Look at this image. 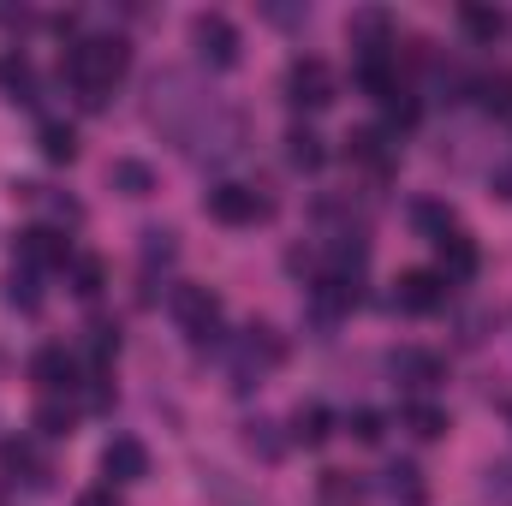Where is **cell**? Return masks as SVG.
<instances>
[{
    "label": "cell",
    "instance_id": "obj_1",
    "mask_svg": "<svg viewBox=\"0 0 512 506\" xmlns=\"http://www.w3.org/2000/svg\"><path fill=\"white\" fill-rule=\"evenodd\" d=\"M126 72H131V42L126 36H78V42L66 48V78H72V90H78L84 108H102L108 90H114Z\"/></svg>",
    "mask_w": 512,
    "mask_h": 506
},
{
    "label": "cell",
    "instance_id": "obj_2",
    "mask_svg": "<svg viewBox=\"0 0 512 506\" xmlns=\"http://www.w3.org/2000/svg\"><path fill=\"white\" fill-rule=\"evenodd\" d=\"M167 310H173V322H179L197 346H209V340L221 334V298H215L209 286H173Z\"/></svg>",
    "mask_w": 512,
    "mask_h": 506
},
{
    "label": "cell",
    "instance_id": "obj_3",
    "mask_svg": "<svg viewBox=\"0 0 512 506\" xmlns=\"http://www.w3.org/2000/svg\"><path fill=\"white\" fill-rule=\"evenodd\" d=\"M334 96H340V78H334L328 60L304 54V60L286 66V102H292V108H328Z\"/></svg>",
    "mask_w": 512,
    "mask_h": 506
},
{
    "label": "cell",
    "instance_id": "obj_4",
    "mask_svg": "<svg viewBox=\"0 0 512 506\" xmlns=\"http://www.w3.org/2000/svg\"><path fill=\"white\" fill-rule=\"evenodd\" d=\"M191 42H197V54H203L215 72L239 66V24H233L227 12H197V24H191Z\"/></svg>",
    "mask_w": 512,
    "mask_h": 506
},
{
    "label": "cell",
    "instance_id": "obj_5",
    "mask_svg": "<svg viewBox=\"0 0 512 506\" xmlns=\"http://www.w3.org/2000/svg\"><path fill=\"white\" fill-rule=\"evenodd\" d=\"M286 358V346L274 340V328H245V340L233 346V387H251L262 381L274 364Z\"/></svg>",
    "mask_w": 512,
    "mask_h": 506
},
{
    "label": "cell",
    "instance_id": "obj_6",
    "mask_svg": "<svg viewBox=\"0 0 512 506\" xmlns=\"http://www.w3.org/2000/svg\"><path fill=\"white\" fill-rule=\"evenodd\" d=\"M209 215L221 227H256V221H268V197L251 191V185H215L209 191Z\"/></svg>",
    "mask_w": 512,
    "mask_h": 506
},
{
    "label": "cell",
    "instance_id": "obj_7",
    "mask_svg": "<svg viewBox=\"0 0 512 506\" xmlns=\"http://www.w3.org/2000/svg\"><path fill=\"white\" fill-rule=\"evenodd\" d=\"M102 477H108V489L143 483V477H149V447H143L137 435H114V441L102 447Z\"/></svg>",
    "mask_w": 512,
    "mask_h": 506
},
{
    "label": "cell",
    "instance_id": "obj_8",
    "mask_svg": "<svg viewBox=\"0 0 512 506\" xmlns=\"http://www.w3.org/2000/svg\"><path fill=\"white\" fill-rule=\"evenodd\" d=\"M393 304H399V310H411V316H429V310H441V304H447V280H441L435 268H405V274H399V286H393Z\"/></svg>",
    "mask_w": 512,
    "mask_h": 506
},
{
    "label": "cell",
    "instance_id": "obj_9",
    "mask_svg": "<svg viewBox=\"0 0 512 506\" xmlns=\"http://www.w3.org/2000/svg\"><path fill=\"white\" fill-rule=\"evenodd\" d=\"M12 256H18V268H66L72 262V245L54 233V227H30V233H18L12 239Z\"/></svg>",
    "mask_w": 512,
    "mask_h": 506
},
{
    "label": "cell",
    "instance_id": "obj_10",
    "mask_svg": "<svg viewBox=\"0 0 512 506\" xmlns=\"http://www.w3.org/2000/svg\"><path fill=\"white\" fill-rule=\"evenodd\" d=\"M30 381L54 399V393H72L78 387V352H66V346H42L36 358H30Z\"/></svg>",
    "mask_w": 512,
    "mask_h": 506
},
{
    "label": "cell",
    "instance_id": "obj_11",
    "mask_svg": "<svg viewBox=\"0 0 512 506\" xmlns=\"http://www.w3.org/2000/svg\"><path fill=\"white\" fill-rule=\"evenodd\" d=\"M387 370L399 387H411V393H429L435 381H441V358L435 352H423V346H399L393 358H387Z\"/></svg>",
    "mask_w": 512,
    "mask_h": 506
},
{
    "label": "cell",
    "instance_id": "obj_12",
    "mask_svg": "<svg viewBox=\"0 0 512 506\" xmlns=\"http://www.w3.org/2000/svg\"><path fill=\"white\" fill-rule=\"evenodd\" d=\"M346 30H352V48L358 54H387L393 48V18H387L382 6H358Z\"/></svg>",
    "mask_w": 512,
    "mask_h": 506
},
{
    "label": "cell",
    "instance_id": "obj_13",
    "mask_svg": "<svg viewBox=\"0 0 512 506\" xmlns=\"http://www.w3.org/2000/svg\"><path fill=\"white\" fill-rule=\"evenodd\" d=\"M435 256H441V268H435V274H441L447 286L477 274V239H471V233H459V227H453L447 239H435Z\"/></svg>",
    "mask_w": 512,
    "mask_h": 506
},
{
    "label": "cell",
    "instance_id": "obj_14",
    "mask_svg": "<svg viewBox=\"0 0 512 506\" xmlns=\"http://www.w3.org/2000/svg\"><path fill=\"white\" fill-rule=\"evenodd\" d=\"M346 155L358 161V167H370V173H393V143H387V131L364 126L346 137Z\"/></svg>",
    "mask_w": 512,
    "mask_h": 506
},
{
    "label": "cell",
    "instance_id": "obj_15",
    "mask_svg": "<svg viewBox=\"0 0 512 506\" xmlns=\"http://www.w3.org/2000/svg\"><path fill=\"white\" fill-rule=\"evenodd\" d=\"M0 471L6 477H24V483H48V459L36 453V441H6L0 447Z\"/></svg>",
    "mask_w": 512,
    "mask_h": 506
},
{
    "label": "cell",
    "instance_id": "obj_16",
    "mask_svg": "<svg viewBox=\"0 0 512 506\" xmlns=\"http://www.w3.org/2000/svg\"><path fill=\"white\" fill-rule=\"evenodd\" d=\"M0 96L6 102H36V66L24 60V54H0Z\"/></svg>",
    "mask_w": 512,
    "mask_h": 506
},
{
    "label": "cell",
    "instance_id": "obj_17",
    "mask_svg": "<svg viewBox=\"0 0 512 506\" xmlns=\"http://www.w3.org/2000/svg\"><path fill=\"white\" fill-rule=\"evenodd\" d=\"M328 435H334V411H328V405H298V417H292V441L322 447Z\"/></svg>",
    "mask_w": 512,
    "mask_h": 506
},
{
    "label": "cell",
    "instance_id": "obj_18",
    "mask_svg": "<svg viewBox=\"0 0 512 506\" xmlns=\"http://www.w3.org/2000/svg\"><path fill=\"white\" fill-rule=\"evenodd\" d=\"M399 423H405L417 441H435V435H447V411H441V405H423V399H411V405L399 411Z\"/></svg>",
    "mask_w": 512,
    "mask_h": 506
},
{
    "label": "cell",
    "instance_id": "obj_19",
    "mask_svg": "<svg viewBox=\"0 0 512 506\" xmlns=\"http://www.w3.org/2000/svg\"><path fill=\"white\" fill-rule=\"evenodd\" d=\"M108 179H114L120 197H149V191H155V167H149V161H114Z\"/></svg>",
    "mask_w": 512,
    "mask_h": 506
},
{
    "label": "cell",
    "instance_id": "obj_20",
    "mask_svg": "<svg viewBox=\"0 0 512 506\" xmlns=\"http://www.w3.org/2000/svg\"><path fill=\"white\" fill-rule=\"evenodd\" d=\"M286 161H292V167H298V173H316V167H322V161H328V149H322V137H316V131H286Z\"/></svg>",
    "mask_w": 512,
    "mask_h": 506
},
{
    "label": "cell",
    "instance_id": "obj_21",
    "mask_svg": "<svg viewBox=\"0 0 512 506\" xmlns=\"http://www.w3.org/2000/svg\"><path fill=\"white\" fill-rule=\"evenodd\" d=\"M459 24H465V36H477V42H495V36L507 30V18H501L495 6H477V0L459 6Z\"/></svg>",
    "mask_w": 512,
    "mask_h": 506
},
{
    "label": "cell",
    "instance_id": "obj_22",
    "mask_svg": "<svg viewBox=\"0 0 512 506\" xmlns=\"http://www.w3.org/2000/svg\"><path fill=\"white\" fill-rule=\"evenodd\" d=\"M72 423H78V411H72L66 399H42V405H36V435H42V441L72 435Z\"/></svg>",
    "mask_w": 512,
    "mask_h": 506
},
{
    "label": "cell",
    "instance_id": "obj_23",
    "mask_svg": "<svg viewBox=\"0 0 512 506\" xmlns=\"http://www.w3.org/2000/svg\"><path fill=\"white\" fill-rule=\"evenodd\" d=\"M36 143H42V155H48V161H60V167H66V161L78 155V131L66 126V120H48Z\"/></svg>",
    "mask_w": 512,
    "mask_h": 506
},
{
    "label": "cell",
    "instance_id": "obj_24",
    "mask_svg": "<svg viewBox=\"0 0 512 506\" xmlns=\"http://www.w3.org/2000/svg\"><path fill=\"white\" fill-rule=\"evenodd\" d=\"M6 304L24 310V316L42 310V292H36V274H30V268H12V274H6Z\"/></svg>",
    "mask_w": 512,
    "mask_h": 506
},
{
    "label": "cell",
    "instance_id": "obj_25",
    "mask_svg": "<svg viewBox=\"0 0 512 506\" xmlns=\"http://www.w3.org/2000/svg\"><path fill=\"white\" fill-rule=\"evenodd\" d=\"M411 227L429 233V239H447V233H453V209H441V203H411Z\"/></svg>",
    "mask_w": 512,
    "mask_h": 506
},
{
    "label": "cell",
    "instance_id": "obj_26",
    "mask_svg": "<svg viewBox=\"0 0 512 506\" xmlns=\"http://www.w3.org/2000/svg\"><path fill=\"white\" fill-rule=\"evenodd\" d=\"M322 501L328 506H358L364 501V483H352L346 471H322Z\"/></svg>",
    "mask_w": 512,
    "mask_h": 506
},
{
    "label": "cell",
    "instance_id": "obj_27",
    "mask_svg": "<svg viewBox=\"0 0 512 506\" xmlns=\"http://www.w3.org/2000/svg\"><path fill=\"white\" fill-rule=\"evenodd\" d=\"M66 268H72V292H78V298H96V292H102V262H96V256H72Z\"/></svg>",
    "mask_w": 512,
    "mask_h": 506
},
{
    "label": "cell",
    "instance_id": "obj_28",
    "mask_svg": "<svg viewBox=\"0 0 512 506\" xmlns=\"http://www.w3.org/2000/svg\"><path fill=\"white\" fill-rule=\"evenodd\" d=\"M173 256H179V245H173L167 227H149V233H143V268H167Z\"/></svg>",
    "mask_w": 512,
    "mask_h": 506
},
{
    "label": "cell",
    "instance_id": "obj_29",
    "mask_svg": "<svg viewBox=\"0 0 512 506\" xmlns=\"http://www.w3.org/2000/svg\"><path fill=\"white\" fill-rule=\"evenodd\" d=\"M346 429H352L364 447H376V441H382V411H352V417H346Z\"/></svg>",
    "mask_w": 512,
    "mask_h": 506
},
{
    "label": "cell",
    "instance_id": "obj_30",
    "mask_svg": "<svg viewBox=\"0 0 512 506\" xmlns=\"http://www.w3.org/2000/svg\"><path fill=\"white\" fill-rule=\"evenodd\" d=\"M382 108H387V126H393V131H399V126H417V102H411L405 90H393Z\"/></svg>",
    "mask_w": 512,
    "mask_h": 506
},
{
    "label": "cell",
    "instance_id": "obj_31",
    "mask_svg": "<svg viewBox=\"0 0 512 506\" xmlns=\"http://www.w3.org/2000/svg\"><path fill=\"white\" fill-rule=\"evenodd\" d=\"M387 489H393V495H405V501H417V495H423L417 465H393V471H387Z\"/></svg>",
    "mask_w": 512,
    "mask_h": 506
},
{
    "label": "cell",
    "instance_id": "obj_32",
    "mask_svg": "<svg viewBox=\"0 0 512 506\" xmlns=\"http://www.w3.org/2000/svg\"><path fill=\"white\" fill-rule=\"evenodd\" d=\"M268 429H274V423H251V429H245V441H251V447H262V453H268V459H274V453H280V447H286V441H274V435H268Z\"/></svg>",
    "mask_w": 512,
    "mask_h": 506
},
{
    "label": "cell",
    "instance_id": "obj_33",
    "mask_svg": "<svg viewBox=\"0 0 512 506\" xmlns=\"http://www.w3.org/2000/svg\"><path fill=\"white\" fill-rule=\"evenodd\" d=\"M78 506H120V501H114V489H90V495H78Z\"/></svg>",
    "mask_w": 512,
    "mask_h": 506
}]
</instances>
